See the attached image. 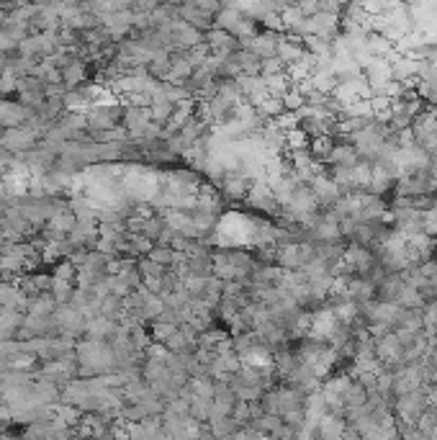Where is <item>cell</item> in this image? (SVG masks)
Wrapping results in <instances>:
<instances>
[{"label":"cell","mask_w":437,"mask_h":440,"mask_svg":"<svg viewBox=\"0 0 437 440\" xmlns=\"http://www.w3.org/2000/svg\"><path fill=\"white\" fill-rule=\"evenodd\" d=\"M427 391L429 389H417L409 391V394H398L394 399L391 412H394L398 425H417L419 417L427 410Z\"/></svg>","instance_id":"cell-1"},{"label":"cell","mask_w":437,"mask_h":440,"mask_svg":"<svg viewBox=\"0 0 437 440\" xmlns=\"http://www.w3.org/2000/svg\"><path fill=\"white\" fill-rule=\"evenodd\" d=\"M363 163V157L355 147L350 145L348 139H334V147H332L330 157H327V163L324 165L330 167H355Z\"/></svg>","instance_id":"cell-2"},{"label":"cell","mask_w":437,"mask_h":440,"mask_svg":"<svg viewBox=\"0 0 437 440\" xmlns=\"http://www.w3.org/2000/svg\"><path fill=\"white\" fill-rule=\"evenodd\" d=\"M401 289H404L401 273H389L383 278V284L376 286V296H373V299L379 304H394V306H396V299H398V293H401Z\"/></svg>","instance_id":"cell-3"},{"label":"cell","mask_w":437,"mask_h":440,"mask_svg":"<svg viewBox=\"0 0 437 440\" xmlns=\"http://www.w3.org/2000/svg\"><path fill=\"white\" fill-rule=\"evenodd\" d=\"M147 258H149L152 263L162 265V268H175V265L183 260V255H178L173 247H167V244H155Z\"/></svg>","instance_id":"cell-4"},{"label":"cell","mask_w":437,"mask_h":440,"mask_svg":"<svg viewBox=\"0 0 437 440\" xmlns=\"http://www.w3.org/2000/svg\"><path fill=\"white\" fill-rule=\"evenodd\" d=\"M100 317L114 324L121 322V317H124V299H118V296H103V299H100Z\"/></svg>","instance_id":"cell-5"},{"label":"cell","mask_w":437,"mask_h":440,"mask_svg":"<svg viewBox=\"0 0 437 440\" xmlns=\"http://www.w3.org/2000/svg\"><path fill=\"white\" fill-rule=\"evenodd\" d=\"M332 147H334V139L332 137H317V139H309V155L314 163H319L324 165L327 163V157H330Z\"/></svg>","instance_id":"cell-6"},{"label":"cell","mask_w":437,"mask_h":440,"mask_svg":"<svg viewBox=\"0 0 437 440\" xmlns=\"http://www.w3.org/2000/svg\"><path fill=\"white\" fill-rule=\"evenodd\" d=\"M75 291H78V286L72 284V281H57V278H54L52 296H54L57 306H70V304H72V299H75Z\"/></svg>","instance_id":"cell-7"},{"label":"cell","mask_w":437,"mask_h":440,"mask_svg":"<svg viewBox=\"0 0 437 440\" xmlns=\"http://www.w3.org/2000/svg\"><path fill=\"white\" fill-rule=\"evenodd\" d=\"M422 224H425V235H427L429 240H437V209L422 214Z\"/></svg>","instance_id":"cell-8"},{"label":"cell","mask_w":437,"mask_h":440,"mask_svg":"<svg viewBox=\"0 0 437 440\" xmlns=\"http://www.w3.org/2000/svg\"><path fill=\"white\" fill-rule=\"evenodd\" d=\"M13 160H16V155H10L8 149H3V147H0V176H6V173H8V167H10Z\"/></svg>","instance_id":"cell-9"},{"label":"cell","mask_w":437,"mask_h":440,"mask_svg":"<svg viewBox=\"0 0 437 440\" xmlns=\"http://www.w3.org/2000/svg\"><path fill=\"white\" fill-rule=\"evenodd\" d=\"M0 440H19V435H13L10 430H6V432H0Z\"/></svg>","instance_id":"cell-10"},{"label":"cell","mask_w":437,"mask_h":440,"mask_svg":"<svg viewBox=\"0 0 437 440\" xmlns=\"http://www.w3.org/2000/svg\"><path fill=\"white\" fill-rule=\"evenodd\" d=\"M435 260H437V258H435Z\"/></svg>","instance_id":"cell-11"}]
</instances>
